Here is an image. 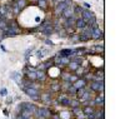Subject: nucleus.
Returning a JSON list of instances; mask_svg holds the SVG:
<instances>
[{"label": "nucleus", "instance_id": "f257e3e1", "mask_svg": "<svg viewBox=\"0 0 125 119\" xmlns=\"http://www.w3.org/2000/svg\"><path fill=\"white\" fill-rule=\"evenodd\" d=\"M40 102L44 104V107H51V100H53V94H51L49 90L48 92H40L39 95Z\"/></svg>", "mask_w": 125, "mask_h": 119}, {"label": "nucleus", "instance_id": "f03ea898", "mask_svg": "<svg viewBox=\"0 0 125 119\" xmlns=\"http://www.w3.org/2000/svg\"><path fill=\"white\" fill-rule=\"evenodd\" d=\"M24 93L29 96L30 99H33L35 102H40L39 99V95H40V90L39 89H34V88H25Z\"/></svg>", "mask_w": 125, "mask_h": 119}, {"label": "nucleus", "instance_id": "7ed1b4c3", "mask_svg": "<svg viewBox=\"0 0 125 119\" xmlns=\"http://www.w3.org/2000/svg\"><path fill=\"white\" fill-rule=\"evenodd\" d=\"M65 8H66V4L65 3H60V4L55 5L53 8V16L54 18H60L61 16V13L65 10Z\"/></svg>", "mask_w": 125, "mask_h": 119}, {"label": "nucleus", "instance_id": "20e7f679", "mask_svg": "<svg viewBox=\"0 0 125 119\" xmlns=\"http://www.w3.org/2000/svg\"><path fill=\"white\" fill-rule=\"evenodd\" d=\"M91 39H94V40H104V31H103V29H100V26L93 28Z\"/></svg>", "mask_w": 125, "mask_h": 119}, {"label": "nucleus", "instance_id": "39448f33", "mask_svg": "<svg viewBox=\"0 0 125 119\" xmlns=\"http://www.w3.org/2000/svg\"><path fill=\"white\" fill-rule=\"evenodd\" d=\"M20 107H21V109L30 110L33 114H34V112L38 109V105L34 104V103H31V102H20Z\"/></svg>", "mask_w": 125, "mask_h": 119}, {"label": "nucleus", "instance_id": "423d86ee", "mask_svg": "<svg viewBox=\"0 0 125 119\" xmlns=\"http://www.w3.org/2000/svg\"><path fill=\"white\" fill-rule=\"evenodd\" d=\"M93 16H95V15H94V13L91 12L90 9H83V12H81V14H80V18L84 20L86 24H88V21H89Z\"/></svg>", "mask_w": 125, "mask_h": 119}, {"label": "nucleus", "instance_id": "0eeeda50", "mask_svg": "<svg viewBox=\"0 0 125 119\" xmlns=\"http://www.w3.org/2000/svg\"><path fill=\"white\" fill-rule=\"evenodd\" d=\"M49 92L51 94H59L61 90H60V82L58 80H54V82H51L50 85H49Z\"/></svg>", "mask_w": 125, "mask_h": 119}, {"label": "nucleus", "instance_id": "6e6552de", "mask_svg": "<svg viewBox=\"0 0 125 119\" xmlns=\"http://www.w3.org/2000/svg\"><path fill=\"white\" fill-rule=\"evenodd\" d=\"M94 102H95L96 108H104V100H105V96H104V93H98L95 96H94Z\"/></svg>", "mask_w": 125, "mask_h": 119}, {"label": "nucleus", "instance_id": "1a4fd4ad", "mask_svg": "<svg viewBox=\"0 0 125 119\" xmlns=\"http://www.w3.org/2000/svg\"><path fill=\"white\" fill-rule=\"evenodd\" d=\"M75 14H74V8L73 6H66L65 10L61 13V18L62 19H69V18H73Z\"/></svg>", "mask_w": 125, "mask_h": 119}, {"label": "nucleus", "instance_id": "9d476101", "mask_svg": "<svg viewBox=\"0 0 125 119\" xmlns=\"http://www.w3.org/2000/svg\"><path fill=\"white\" fill-rule=\"evenodd\" d=\"M73 86L75 89H81V88H86L88 86V82L84 79V78H79L75 83H73Z\"/></svg>", "mask_w": 125, "mask_h": 119}, {"label": "nucleus", "instance_id": "9b49d317", "mask_svg": "<svg viewBox=\"0 0 125 119\" xmlns=\"http://www.w3.org/2000/svg\"><path fill=\"white\" fill-rule=\"evenodd\" d=\"M10 78H11L13 80H15V83L19 85V84H21L23 74L20 73V71H13V73H10Z\"/></svg>", "mask_w": 125, "mask_h": 119}, {"label": "nucleus", "instance_id": "f8f14e48", "mask_svg": "<svg viewBox=\"0 0 125 119\" xmlns=\"http://www.w3.org/2000/svg\"><path fill=\"white\" fill-rule=\"evenodd\" d=\"M36 5L40 10H44V12H46V10L49 9V3L46 1V0H38Z\"/></svg>", "mask_w": 125, "mask_h": 119}, {"label": "nucleus", "instance_id": "ddd939ff", "mask_svg": "<svg viewBox=\"0 0 125 119\" xmlns=\"http://www.w3.org/2000/svg\"><path fill=\"white\" fill-rule=\"evenodd\" d=\"M70 74H71V73H70L69 70H66V69H64V70H60V73H59L60 82H62V80H69Z\"/></svg>", "mask_w": 125, "mask_h": 119}, {"label": "nucleus", "instance_id": "4468645a", "mask_svg": "<svg viewBox=\"0 0 125 119\" xmlns=\"http://www.w3.org/2000/svg\"><path fill=\"white\" fill-rule=\"evenodd\" d=\"M96 108H93V107H89V105H85V107H81V110H83V114L85 115H91L94 114Z\"/></svg>", "mask_w": 125, "mask_h": 119}, {"label": "nucleus", "instance_id": "2eb2a0df", "mask_svg": "<svg viewBox=\"0 0 125 119\" xmlns=\"http://www.w3.org/2000/svg\"><path fill=\"white\" fill-rule=\"evenodd\" d=\"M41 33H43L44 35H46V36H50L51 34H54L55 31H54V28H53V25H48V26H45L43 30H41Z\"/></svg>", "mask_w": 125, "mask_h": 119}, {"label": "nucleus", "instance_id": "dca6fc26", "mask_svg": "<svg viewBox=\"0 0 125 119\" xmlns=\"http://www.w3.org/2000/svg\"><path fill=\"white\" fill-rule=\"evenodd\" d=\"M15 3H16V5L19 6V9L21 10V12H23L24 9H26L28 5H29V1H28V0H15Z\"/></svg>", "mask_w": 125, "mask_h": 119}, {"label": "nucleus", "instance_id": "f3484780", "mask_svg": "<svg viewBox=\"0 0 125 119\" xmlns=\"http://www.w3.org/2000/svg\"><path fill=\"white\" fill-rule=\"evenodd\" d=\"M85 25H86V23H85V21L83 20L80 16H79V18L75 20V29H78V30H81V29L84 28Z\"/></svg>", "mask_w": 125, "mask_h": 119}, {"label": "nucleus", "instance_id": "a211bd4d", "mask_svg": "<svg viewBox=\"0 0 125 119\" xmlns=\"http://www.w3.org/2000/svg\"><path fill=\"white\" fill-rule=\"evenodd\" d=\"M20 115H21L24 119H34L33 113H31L30 110H26V109H23L21 112H20Z\"/></svg>", "mask_w": 125, "mask_h": 119}, {"label": "nucleus", "instance_id": "6ab92c4d", "mask_svg": "<svg viewBox=\"0 0 125 119\" xmlns=\"http://www.w3.org/2000/svg\"><path fill=\"white\" fill-rule=\"evenodd\" d=\"M58 114L60 115L61 119H71V117H73L71 113H70V110H60Z\"/></svg>", "mask_w": 125, "mask_h": 119}, {"label": "nucleus", "instance_id": "aec40b11", "mask_svg": "<svg viewBox=\"0 0 125 119\" xmlns=\"http://www.w3.org/2000/svg\"><path fill=\"white\" fill-rule=\"evenodd\" d=\"M73 50H74V49H62L58 54H59L60 57H68V58H70V55L73 54Z\"/></svg>", "mask_w": 125, "mask_h": 119}, {"label": "nucleus", "instance_id": "412c9836", "mask_svg": "<svg viewBox=\"0 0 125 119\" xmlns=\"http://www.w3.org/2000/svg\"><path fill=\"white\" fill-rule=\"evenodd\" d=\"M86 71H89V69H85V68H83V67H80V65H79V68H78L74 73L78 75L79 78H83V77H84V74H85Z\"/></svg>", "mask_w": 125, "mask_h": 119}, {"label": "nucleus", "instance_id": "4be33fe9", "mask_svg": "<svg viewBox=\"0 0 125 119\" xmlns=\"http://www.w3.org/2000/svg\"><path fill=\"white\" fill-rule=\"evenodd\" d=\"M69 41L70 43H79L80 40H79V33H73V34H70L69 36Z\"/></svg>", "mask_w": 125, "mask_h": 119}, {"label": "nucleus", "instance_id": "5701e85b", "mask_svg": "<svg viewBox=\"0 0 125 119\" xmlns=\"http://www.w3.org/2000/svg\"><path fill=\"white\" fill-rule=\"evenodd\" d=\"M76 107H81L80 105V100L76 98H70V108H76Z\"/></svg>", "mask_w": 125, "mask_h": 119}, {"label": "nucleus", "instance_id": "b1692460", "mask_svg": "<svg viewBox=\"0 0 125 119\" xmlns=\"http://www.w3.org/2000/svg\"><path fill=\"white\" fill-rule=\"evenodd\" d=\"M60 107H62V108H70V98H69V96H66V98H64L62 100H60Z\"/></svg>", "mask_w": 125, "mask_h": 119}, {"label": "nucleus", "instance_id": "393cba45", "mask_svg": "<svg viewBox=\"0 0 125 119\" xmlns=\"http://www.w3.org/2000/svg\"><path fill=\"white\" fill-rule=\"evenodd\" d=\"M70 113H71V115H73V117H75V115H78V114L83 113V110H81V107H76V108H70Z\"/></svg>", "mask_w": 125, "mask_h": 119}, {"label": "nucleus", "instance_id": "a878e982", "mask_svg": "<svg viewBox=\"0 0 125 119\" xmlns=\"http://www.w3.org/2000/svg\"><path fill=\"white\" fill-rule=\"evenodd\" d=\"M79 40H80L81 43H86V41L90 40V38L86 36L85 34H83V33H79Z\"/></svg>", "mask_w": 125, "mask_h": 119}, {"label": "nucleus", "instance_id": "bb28decb", "mask_svg": "<svg viewBox=\"0 0 125 119\" xmlns=\"http://www.w3.org/2000/svg\"><path fill=\"white\" fill-rule=\"evenodd\" d=\"M78 79H79V77H78V75H76L75 73H71V74H70V77H69V82H70L71 84H73V83H75Z\"/></svg>", "mask_w": 125, "mask_h": 119}, {"label": "nucleus", "instance_id": "cd10ccee", "mask_svg": "<svg viewBox=\"0 0 125 119\" xmlns=\"http://www.w3.org/2000/svg\"><path fill=\"white\" fill-rule=\"evenodd\" d=\"M56 33H58V34H59L60 36H62V38H65V36H68V33H66V31H65V29H64V28H61L60 30H58Z\"/></svg>", "mask_w": 125, "mask_h": 119}, {"label": "nucleus", "instance_id": "c85d7f7f", "mask_svg": "<svg viewBox=\"0 0 125 119\" xmlns=\"http://www.w3.org/2000/svg\"><path fill=\"white\" fill-rule=\"evenodd\" d=\"M6 95H8V89L6 88L0 89V96H6Z\"/></svg>", "mask_w": 125, "mask_h": 119}, {"label": "nucleus", "instance_id": "c756f323", "mask_svg": "<svg viewBox=\"0 0 125 119\" xmlns=\"http://www.w3.org/2000/svg\"><path fill=\"white\" fill-rule=\"evenodd\" d=\"M74 118H75V119H86V115H85V114H83V113H80V114L75 115Z\"/></svg>", "mask_w": 125, "mask_h": 119}, {"label": "nucleus", "instance_id": "7c9ffc66", "mask_svg": "<svg viewBox=\"0 0 125 119\" xmlns=\"http://www.w3.org/2000/svg\"><path fill=\"white\" fill-rule=\"evenodd\" d=\"M53 1V5L55 6V5H58V4H60V3H64L65 0H51Z\"/></svg>", "mask_w": 125, "mask_h": 119}, {"label": "nucleus", "instance_id": "2f4dec72", "mask_svg": "<svg viewBox=\"0 0 125 119\" xmlns=\"http://www.w3.org/2000/svg\"><path fill=\"white\" fill-rule=\"evenodd\" d=\"M50 118H51V119H61V118H60V115H59L58 113H56V114H53Z\"/></svg>", "mask_w": 125, "mask_h": 119}, {"label": "nucleus", "instance_id": "473e14b6", "mask_svg": "<svg viewBox=\"0 0 125 119\" xmlns=\"http://www.w3.org/2000/svg\"><path fill=\"white\" fill-rule=\"evenodd\" d=\"M83 5H84V9H90V8H91V5H90L89 3H84Z\"/></svg>", "mask_w": 125, "mask_h": 119}, {"label": "nucleus", "instance_id": "72a5a7b5", "mask_svg": "<svg viewBox=\"0 0 125 119\" xmlns=\"http://www.w3.org/2000/svg\"><path fill=\"white\" fill-rule=\"evenodd\" d=\"M11 103H13V98L10 96V98H8V99H6V104H11Z\"/></svg>", "mask_w": 125, "mask_h": 119}, {"label": "nucleus", "instance_id": "f704fd0d", "mask_svg": "<svg viewBox=\"0 0 125 119\" xmlns=\"http://www.w3.org/2000/svg\"><path fill=\"white\" fill-rule=\"evenodd\" d=\"M0 49H1V50H3L4 53H6V51H8V50H6V48H5L4 45H1V44H0Z\"/></svg>", "mask_w": 125, "mask_h": 119}, {"label": "nucleus", "instance_id": "c9c22d12", "mask_svg": "<svg viewBox=\"0 0 125 119\" xmlns=\"http://www.w3.org/2000/svg\"><path fill=\"white\" fill-rule=\"evenodd\" d=\"M45 43H46L48 45H53V41H51V40H49V39H46V40H45Z\"/></svg>", "mask_w": 125, "mask_h": 119}, {"label": "nucleus", "instance_id": "e433bc0d", "mask_svg": "<svg viewBox=\"0 0 125 119\" xmlns=\"http://www.w3.org/2000/svg\"><path fill=\"white\" fill-rule=\"evenodd\" d=\"M15 119H24V118L20 115V114H15Z\"/></svg>", "mask_w": 125, "mask_h": 119}, {"label": "nucleus", "instance_id": "4c0bfd02", "mask_svg": "<svg viewBox=\"0 0 125 119\" xmlns=\"http://www.w3.org/2000/svg\"><path fill=\"white\" fill-rule=\"evenodd\" d=\"M4 114H5V115H6V117H8V115H9V112H8V109H4Z\"/></svg>", "mask_w": 125, "mask_h": 119}, {"label": "nucleus", "instance_id": "58836bf2", "mask_svg": "<svg viewBox=\"0 0 125 119\" xmlns=\"http://www.w3.org/2000/svg\"><path fill=\"white\" fill-rule=\"evenodd\" d=\"M28 1H30V3H34V4H36V1H38V0H28Z\"/></svg>", "mask_w": 125, "mask_h": 119}, {"label": "nucleus", "instance_id": "ea45409f", "mask_svg": "<svg viewBox=\"0 0 125 119\" xmlns=\"http://www.w3.org/2000/svg\"><path fill=\"white\" fill-rule=\"evenodd\" d=\"M0 1H3V0H0Z\"/></svg>", "mask_w": 125, "mask_h": 119}]
</instances>
